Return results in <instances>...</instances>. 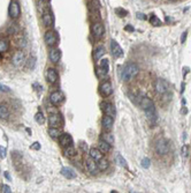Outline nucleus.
Instances as JSON below:
<instances>
[{"mask_svg":"<svg viewBox=\"0 0 191 193\" xmlns=\"http://www.w3.org/2000/svg\"><path fill=\"white\" fill-rule=\"evenodd\" d=\"M90 157L96 162H98L99 160L102 159V153L99 150V148H91L90 149Z\"/></svg>","mask_w":191,"mask_h":193,"instance_id":"obj_21","label":"nucleus"},{"mask_svg":"<svg viewBox=\"0 0 191 193\" xmlns=\"http://www.w3.org/2000/svg\"><path fill=\"white\" fill-rule=\"evenodd\" d=\"M41 19H43V23H44V25H46V27H52L53 23H54L53 14L50 12V11H45V12L43 13Z\"/></svg>","mask_w":191,"mask_h":193,"instance_id":"obj_17","label":"nucleus"},{"mask_svg":"<svg viewBox=\"0 0 191 193\" xmlns=\"http://www.w3.org/2000/svg\"><path fill=\"white\" fill-rule=\"evenodd\" d=\"M142 167L143 168L147 169L149 167H150V160L149 159H143L142 160Z\"/></svg>","mask_w":191,"mask_h":193,"instance_id":"obj_37","label":"nucleus"},{"mask_svg":"<svg viewBox=\"0 0 191 193\" xmlns=\"http://www.w3.org/2000/svg\"><path fill=\"white\" fill-rule=\"evenodd\" d=\"M145 111V115H146L147 119L150 120L151 123H155L157 122V119H158V115H157V110H155V107L154 104L153 105H151V107H149Z\"/></svg>","mask_w":191,"mask_h":193,"instance_id":"obj_13","label":"nucleus"},{"mask_svg":"<svg viewBox=\"0 0 191 193\" xmlns=\"http://www.w3.org/2000/svg\"><path fill=\"white\" fill-rule=\"evenodd\" d=\"M63 124V119L59 113H51L49 116V125L51 127H59Z\"/></svg>","mask_w":191,"mask_h":193,"instance_id":"obj_9","label":"nucleus"},{"mask_svg":"<svg viewBox=\"0 0 191 193\" xmlns=\"http://www.w3.org/2000/svg\"><path fill=\"white\" fill-rule=\"evenodd\" d=\"M9 109L7 105H5V104H0V119H8L9 118Z\"/></svg>","mask_w":191,"mask_h":193,"instance_id":"obj_25","label":"nucleus"},{"mask_svg":"<svg viewBox=\"0 0 191 193\" xmlns=\"http://www.w3.org/2000/svg\"><path fill=\"white\" fill-rule=\"evenodd\" d=\"M169 148H171L169 142L166 139H160L155 145V152L158 153L159 155H166L169 152Z\"/></svg>","mask_w":191,"mask_h":193,"instance_id":"obj_5","label":"nucleus"},{"mask_svg":"<svg viewBox=\"0 0 191 193\" xmlns=\"http://www.w3.org/2000/svg\"><path fill=\"white\" fill-rule=\"evenodd\" d=\"M99 94L102 95V97H108V96H111V95L113 94L112 83L110 81H104V82L100 83V86H99Z\"/></svg>","mask_w":191,"mask_h":193,"instance_id":"obj_7","label":"nucleus"},{"mask_svg":"<svg viewBox=\"0 0 191 193\" xmlns=\"http://www.w3.org/2000/svg\"><path fill=\"white\" fill-rule=\"evenodd\" d=\"M63 154H65L67 157H74L76 155V149L74 146L69 145V146H67V147H63Z\"/></svg>","mask_w":191,"mask_h":193,"instance_id":"obj_26","label":"nucleus"},{"mask_svg":"<svg viewBox=\"0 0 191 193\" xmlns=\"http://www.w3.org/2000/svg\"><path fill=\"white\" fill-rule=\"evenodd\" d=\"M138 104H139V107L142 108L143 110H146L147 108L151 107V105H153V102L151 101L150 99H147V97H139L138 99Z\"/></svg>","mask_w":191,"mask_h":193,"instance_id":"obj_22","label":"nucleus"},{"mask_svg":"<svg viewBox=\"0 0 191 193\" xmlns=\"http://www.w3.org/2000/svg\"><path fill=\"white\" fill-rule=\"evenodd\" d=\"M187 35H188L187 31H184V33H183L182 38H181V42H182V43H184V42H185V37H187Z\"/></svg>","mask_w":191,"mask_h":193,"instance_id":"obj_44","label":"nucleus"},{"mask_svg":"<svg viewBox=\"0 0 191 193\" xmlns=\"http://www.w3.org/2000/svg\"><path fill=\"white\" fill-rule=\"evenodd\" d=\"M171 1H175V0H171Z\"/></svg>","mask_w":191,"mask_h":193,"instance_id":"obj_47","label":"nucleus"},{"mask_svg":"<svg viewBox=\"0 0 191 193\" xmlns=\"http://www.w3.org/2000/svg\"><path fill=\"white\" fill-rule=\"evenodd\" d=\"M63 101H65V96L59 90L53 91L52 94L50 95V102L52 103L53 105H60Z\"/></svg>","mask_w":191,"mask_h":193,"instance_id":"obj_10","label":"nucleus"},{"mask_svg":"<svg viewBox=\"0 0 191 193\" xmlns=\"http://www.w3.org/2000/svg\"><path fill=\"white\" fill-rule=\"evenodd\" d=\"M91 34L96 39H100L104 34H105V28L102 22H94L91 27Z\"/></svg>","mask_w":191,"mask_h":193,"instance_id":"obj_6","label":"nucleus"},{"mask_svg":"<svg viewBox=\"0 0 191 193\" xmlns=\"http://www.w3.org/2000/svg\"><path fill=\"white\" fill-rule=\"evenodd\" d=\"M98 168H99V170H102V171H104V170H106V169L108 168V162L106 160H104V159H102V160L98 161Z\"/></svg>","mask_w":191,"mask_h":193,"instance_id":"obj_31","label":"nucleus"},{"mask_svg":"<svg viewBox=\"0 0 191 193\" xmlns=\"http://www.w3.org/2000/svg\"><path fill=\"white\" fill-rule=\"evenodd\" d=\"M24 62H25L24 53H23L22 51H16V52L14 53V56H13V58H12L13 65L19 68V67H21V66L24 64Z\"/></svg>","mask_w":191,"mask_h":193,"instance_id":"obj_11","label":"nucleus"},{"mask_svg":"<svg viewBox=\"0 0 191 193\" xmlns=\"http://www.w3.org/2000/svg\"><path fill=\"white\" fill-rule=\"evenodd\" d=\"M150 23L152 25H154V27H159V25H163V22H161V20L159 19L157 15H154V14H152L150 17Z\"/></svg>","mask_w":191,"mask_h":193,"instance_id":"obj_30","label":"nucleus"},{"mask_svg":"<svg viewBox=\"0 0 191 193\" xmlns=\"http://www.w3.org/2000/svg\"><path fill=\"white\" fill-rule=\"evenodd\" d=\"M36 59H35V58H31V59H30V60H29V62H28V66L29 67H30V68H33V67H35V64H36Z\"/></svg>","mask_w":191,"mask_h":193,"instance_id":"obj_41","label":"nucleus"},{"mask_svg":"<svg viewBox=\"0 0 191 193\" xmlns=\"http://www.w3.org/2000/svg\"><path fill=\"white\" fill-rule=\"evenodd\" d=\"M115 12H116V14H118L119 16H126L127 15V11H124L123 8H116L115 9Z\"/></svg>","mask_w":191,"mask_h":193,"instance_id":"obj_35","label":"nucleus"},{"mask_svg":"<svg viewBox=\"0 0 191 193\" xmlns=\"http://www.w3.org/2000/svg\"><path fill=\"white\" fill-rule=\"evenodd\" d=\"M137 19H139V20H145L146 16H145V14H143V13H137Z\"/></svg>","mask_w":191,"mask_h":193,"instance_id":"obj_43","label":"nucleus"},{"mask_svg":"<svg viewBox=\"0 0 191 193\" xmlns=\"http://www.w3.org/2000/svg\"><path fill=\"white\" fill-rule=\"evenodd\" d=\"M116 162H118L119 164L121 165V167H124V168H127V162L126 160L123 159V157L121 156V155H116Z\"/></svg>","mask_w":191,"mask_h":193,"instance_id":"obj_34","label":"nucleus"},{"mask_svg":"<svg viewBox=\"0 0 191 193\" xmlns=\"http://www.w3.org/2000/svg\"><path fill=\"white\" fill-rule=\"evenodd\" d=\"M49 134L51 136V138L53 139H57L62 134V131H61L59 127H50L49 128Z\"/></svg>","mask_w":191,"mask_h":193,"instance_id":"obj_27","label":"nucleus"},{"mask_svg":"<svg viewBox=\"0 0 191 193\" xmlns=\"http://www.w3.org/2000/svg\"><path fill=\"white\" fill-rule=\"evenodd\" d=\"M169 83L167 82L166 80H163V79H158L154 83V89L155 91L160 95H165L167 94L168 91H169Z\"/></svg>","mask_w":191,"mask_h":193,"instance_id":"obj_4","label":"nucleus"},{"mask_svg":"<svg viewBox=\"0 0 191 193\" xmlns=\"http://www.w3.org/2000/svg\"><path fill=\"white\" fill-rule=\"evenodd\" d=\"M35 120H36L38 124H44L45 118H44V116H43V113H41V112H37L36 116H35Z\"/></svg>","mask_w":191,"mask_h":193,"instance_id":"obj_33","label":"nucleus"},{"mask_svg":"<svg viewBox=\"0 0 191 193\" xmlns=\"http://www.w3.org/2000/svg\"><path fill=\"white\" fill-rule=\"evenodd\" d=\"M102 109L105 112V115L112 116V117L115 116V108H114V105L112 103H108V102L102 103Z\"/></svg>","mask_w":191,"mask_h":193,"instance_id":"obj_19","label":"nucleus"},{"mask_svg":"<svg viewBox=\"0 0 191 193\" xmlns=\"http://www.w3.org/2000/svg\"><path fill=\"white\" fill-rule=\"evenodd\" d=\"M44 41L51 48H54L59 43V36L55 30H49L44 35Z\"/></svg>","mask_w":191,"mask_h":193,"instance_id":"obj_2","label":"nucleus"},{"mask_svg":"<svg viewBox=\"0 0 191 193\" xmlns=\"http://www.w3.org/2000/svg\"><path fill=\"white\" fill-rule=\"evenodd\" d=\"M5 176H6V178H7V179H11V177H9L8 172H5Z\"/></svg>","mask_w":191,"mask_h":193,"instance_id":"obj_46","label":"nucleus"},{"mask_svg":"<svg viewBox=\"0 0 191 193\" xmlns=\"http://www.w3.org/2000/svg\"><path fill=\"white\" fill-rule=\"evenodd\" d=\"M111 147H112V145H110L108 142H106L105 140H100L99 141V144H98V148H99V150L104 154V153H108L111 152Z\"/></svg>","mask_w":191,"mask_h":193,"instance_id":"obj_24","label":"nucleus"},{"mask_svg":"<svg viewBox=\"0 0 191 193\" xmlns=\"http://www.w3.org/2000/svg\"><path fill=\"white\" fill-rule=\"evenodd\" d=\"M96 73H97V76L99 79H104L108 73V60L105 59V60H102L99 66L96 70Z\"/></svg>","mask_w":191,"mask_h":193,"instance_id":"obj_8","label":"nucleus"},{"mask_svg":"<svg viewBox=\"0 0 191 193\" xmlns=\"http://www.w3.org/2000/svg\"><path fill=\"white\" fill-rule=\"evenodd\" d=\"M139 72V67L134 62H129L123 67V71L121 73V78L123 81H130L131 79L135 78Z\"/></svg>","mask_w":191,"mask_h":193,"instance_id":"obj_1","label":"nucleus"},{"mask_svg":"<svg viewBox=\"0 0 191 193\" xmlns=\"http://www.w3.org/2000/svg\"><path fill=\"white\" fill-rule=\"evenodd\" d=\"M102 140H105L106 142H108L110 145H113L114 144V136L110 133H104L102 134Z\"/></svg>","mask_w":191,"mask_h":193,"instance_id":"obj_32","label":"nucleus"},{"mask_svg":"<svg viewBox=\"0 0 191 193\" xmlns=\"http://www.w3.org/2000/svg\"><path fill=\"white\" fill-rule=\"evenodd\" d=\"M113 124H114V119L112 116H108V115H105L102 117V125L104 130L105 131H110L112 130L113 127Z\"/></svg>","mask_w":191,"mask_h":193,"instance_id":"obj_16","label":"nucleus"},{"mask_svg":"<svg viewBox=\"0 0 191 193\" xmlns=\"http://www.w3.org/2000/svg\"><path fill=\"white\" fill-rule=\"evenodd\" d=\"M0 91H2V93H9V91H11V88L0 83Z\"/></svg>","mask_w":191,"mask_h":193,"instance_id":"obj_39","label":"nucleus"},{"mask_svg":"<svg viewBox=\"0 0 191 193\" xmlns=\"http://www.w3.org/2000/svg\"><path fill=\"white\" fill-rule=\"evenodd\" d=\"M9 50V43L4 38H0V52H7Z\"/></svg>","mask_w":191,"mask_h":193,"instance_id":"obj_29","label":"nucleus"},{"mask_svg":"<svg viewBox=\"0 0 191 193\" xmlns=\"http://www.w3.org/2000/svg\"><path fill=\"white\" fill-rule=\"evenodd\" d=\"M8 15L9 17H12L13 20H16L19 19L21 15V7L20 4L17 2L16 0H12L8 7Z\"/></svg>","mask_w":191,"mask_h":193,"instance_id":"obj_3","label":"nucleus"},{"mask_svg":"<svg viewBox=\"0 0 191 193\" xmlns=\"http://www.w3.org/2000/svg\"><path fill=\"white\" fill-rule=\"evenodd\" d=\"M105 48L104 46H98L97 49L94 50V52H93V58L96 59V60H98V59H100V58L105 54Z\"/></svg>","mask_w":191,"mask_h":193,"instance_id":"obj_28","label":"nucleus"},{"mask_svg":"<svg viewBox=\"0 0 191 193\" xmlns=\"http://www.w3.org/2000/svg\"><path fill=\"white\" fill-rule=\"evenodd\" d=\"M188 152H189V147H188V145H183V147H182V156L183 157H187L188 156Z\"/></svg>","mask_w":191,"mask_h":193,"instance_id":"obj_36","label":"nucleus"},{"mask_svg":"<svg viewBox=\"0 0 191 193\" xmlns=\"http://www.w3.org/2000/svg\"><path fill=\"white\" fill-rule=\"evenodd\" d=\"M49 58H50V60H51L53 64H57V62L60 60V58H61V51L59 49L53 48V49L50 51Z\"/></svg>","mask_w":191,"mask_h":193,"instance_id":"obj_20","label":"nucleus"},{"mask_svg":"<svg viewBox=\"0 0 191 193\" xmlns=\"http://www.w3.org/2000/svg\"><path fill=\"white\" fill-rule=\"evenodd\" d=\"M124 29H126L127 31H134V27H131V25H127Z\"/></svg>","mask_w":191,"mask_h":193,"instance_id":"obj_45","label":"nucleus"},{"mask_svg":"<svg viewBox=\"0 0 191 193\" xmlns=\"http://www.w3.org/2000/svg\"><path fill=\"white\" fill-rule=\"evenodd\" d=\"M30 148H33V149H41V144L39 142H35L33 145H31Z\"/></svg>","mask_w":191,"mask_h":193,"instance_id":"obj_42","label":"nucleus"},{"mask_svg":"<svg viewBox=\"0 0 191 193\" xmlns=\"http://www.w3.org/2000/svg\"><path fill=\"white\" fill-rule=\"evenodd\" d=\"M61 175L66 178H68V179H73L76 177V172L70 168H62L61 169Z\"/></svg>","mask_w":191,"mask_h":193,"instance_id":"obj_23","label":"nucleus"},{"mask_svg":"<svg viewBox=\"0 0 191 193\" xmlns=\"http://www.w3.org/2000/svg\"><path fill=\"white\" fill-rule=\"evenodd\" d=\"M6 157V149L0 146V159H5Z\"/></svg>","mask_w":191,"mask_h":193,"instance_id":"obj_40","label":"nucleus"},{"mask_svg":"<svg viewBox=\"0 0 191 193\" xmlns=\"http://www.w3.org/2000/svg\"><path fill=\"white\" fill-rule=\"evenodd\" d=\"M85 164H86V169H88V171H89L90 173H92V175H96V173H98V171H99V168H98L97 162H96L94 160H92L91 157L86 159Z\"/></svg>","mask_w":191,"mask_h":193,"instance_id":"obj_14","label":"nucleus"},{"mask_svg":"<svg viewBox=\"0 0 191 193\" xmlns=\"http://www.w3.org/2000/svg\"><path fill=\"white\" fill-rule=\"evenodd\" d=\"M46 79H47V82L50 85H55L59 80V74H58L57 70L54 68H49L46 71Z\"/></svg>","mask_w":191,"mask_h":193,"instance_id":"obj_12","label":"nucleus"},{"mask_svg":"<svg viewBox=\"0 0 191 193\" xmlns=\"http://www.w3.org/2000/svg\"><path fill=\"white\" fill-rule=\"evenodd\" d=\"M59 144L62 146V147H67L69 145H73V139L70 134L68 133H62L60 136H59Z\"/></svg>","mask_w":191,"mask_h":193,"instance_id":"obj_18","label":"nucleus"},{"mask_svg":"<svg viewBox=\"0 0 191 193\" xmlns=\"http://www.w3.org/2000/svg\"><path fill=\"white\" fill-rule=\"evenodd\" d=\"M1 192H4V193H11V192H12V189L9 187L8 185H2V187H1Z\"/></svg>","mask_w":191,"mask_h":193,"instance_id":"obj_38","label":"nucleus"},{"mask_svg":"<svg viewBox=\"0 0 191 193\" xmlns=\"http://www.w3.org/2000/svg\"><path fill=\"white\" fill-rule=\"evenodd\" d=\"M111 50H112V54L115 58H121L123 56V50L115 41L111 42Z\"/></svg>","mask_w":191,"mask_h":193,"instance_id":"obj_15","label":"nucleus"}]
</instances>
